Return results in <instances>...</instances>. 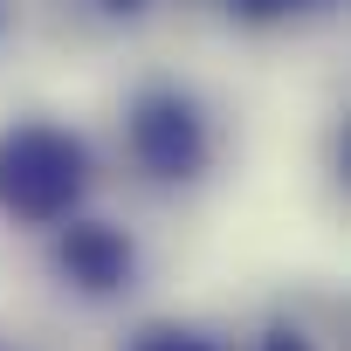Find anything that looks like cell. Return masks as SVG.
Returning a JSON list of instances; mask_svg holds the SVG:
<instances>
[{"mask_svg": "<svg viewBox=\"0 0 351 351\" xmlns=\"http://www.w3.org/2000/svg\"><path fill=\"white\" fill-rule=\"evenodd\" d=\"M62 269L83 282V289H117L131 276V241L104 221H76L69 241H62Z\"/></svg>", "mask_w": 351, "mask_h": 351, "instance_id": "3", "label": "cell"}, {"mask_svg": "<svg viewBox=\"0 0 351 351\" xmlns=\"http://www.w3.org/2000/svg\"><path fill=\"white\" fill-rule=\"evenodd\" d=\"M248 14H276V8H289V0H241Z\"/></svg>", "mask_w": 351, "mask_h": 351, "instance_id": "6", "label": "cell"}, {"mask_svg": "<svg viewBox=\"0 0 351 351\" xmlns=\"http://www.w3.org/2000/svg\"><path fill=\"white\" fill-rule=\"evenodd\" d=\"M131 152L152 180H193L200 158H207V124L193 110V97L180 90H152L131 110Z\"/></svg>", "mask_w": 351, "mask_h": 351, "instance_id": "2", "label": "cell"}, {"mask_svg": "<svg viewBox=\"0 0 351 351\" xmlns=\"http://www.w3.org/2000/svg\"><path fill=\"white\" fill-rule=\"evenodd\" d=\"M269 351H303V337H289V330H276V337H269Z\"/></svg>", "mask_w": 351, "mask_h": 351, "instance_id": "5", "label": "cell"}, {"mask_svg": "<svg viewBox=\"0 0 351 351\" xmlns=\"http://www.w3.org/2000/svg\"><path fill=\"white\" fill-rule=\"evenodd\" d=\"M90 152L62 124H14L0 131V214L21 228H56L83 207Z\"/></svg>", "mask_w": 351, "mask_h": 351, "instance_id": "1", "label": "cell"}, {"mask_svg": "<svg viewBox=\"0 0 351 351\" xmlns=\"http://www.w3.org/2000/svg\"><path fill=\"white\" fill-rule=\"evenodd\" d=\"M131 351H221V344H214L207 330H186V324H152Z\"/></svg>", "mask_w": 351, "mask_h": 351, "instance_id": "4", "label": "cell"}]
</instances>
